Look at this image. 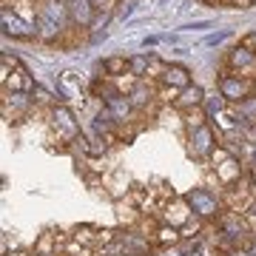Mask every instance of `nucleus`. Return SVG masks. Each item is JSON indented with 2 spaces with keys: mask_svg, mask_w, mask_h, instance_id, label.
<instances>
[{
  "mask_svg": "<svg viewBox=\"0 0 256 256\" xmlns=\"http://www.w3.org/2000/svg\"><path fill=\"white\" fill-rule=\"evenodd\" d=\"M220 92L222 97L234 106V102H245L256 97V80H245V77H220Z\"/></svg>",
  "mask_w": 256,
  "mask_h": 256,
  "instance_id": "obj_1",
  "label": "nucleus"
},
{
  "mask_svg": "<svg viewBox=\"0 0 256 256\" xmlns=\"http://www.w3.org/2000/svg\"><path fill=\"white\" fill-rule=\"evenodd\" d=\"M0 74H3V92L12 88L14 94H23V92H32V88H34L26 68H14V74H12L9 68H0Z\"/></svg>",
  "mask_w": 256,
  "mask_h": 256,
  "instance_id": "obj_2",
  "label": "nucleus"
},
{
  "mask_svg": "<svg viewBox=\"0 0 256 256\" xmlns=\"http://www.w3.org/2000/svg\"><path fill=\"white\" fill-rule=\"evenodd\" d=\"M239 176H242V168H239V162L234 160V156H228L225 162L216 165V182L234 185V182H239Z\"/></svg>",
  "mask_w": 256,
  "mask_h": 256,
  "instance_id": "obj_3",
  "label": "nucleus"
},
{
  "mask_svg": "<svg viewBox=\"0 0 256 256\" xmlns=\"http://www.w3.org/2000/svg\"><path fill=\"white\" fill-rule=\"evenodd\" d=\"M162 82H165V86H171V88L185 92V88L191 86V74H188V68H182V66H168V72H165Z\"/></svg>",
  "mask_w": 256,
  "mask_h": 256,
  "instance_id": "obj_4",
  "label": "nucleus"
},
{
  "mask_svg": "<svg viewBox=\"0 0 256 256\" xmlns=\"http://www.w3.org/2000/svg\"><path fill=\"white\" fill-rule=\"evenodd\" d=\"M88 40V32L86 28H77V26H72V28H63V34L57 37L54 43L60 48H77V46H82Z\"/></svg>",
  "mask_w": 256,
  "mask_h": 256,
  "instance_id": "obj_5",
  "label": "nucleus"
},
{
  "mask_svg": "<svg viewBox=\"0 0 256 256\" xmlns=\"http://www.w3.org/2000/svg\"><path fill=\"white\" fill-rule=\"evenodd\" d=\"M3 3H6V6H12V12H14V14H18L23 23H28V26H32V23L37 20V6H34V0H3Z\"/></svg>",
  "mask_w": 256,
  "mask_h": 256,
  "instance_id": "obj_6",
  "label": "nucleus"
},
{
  "mask_svg": "<svg viewBox=\"0 0 256 256\" xmlns=\"http://www.w3.org/2000/svg\"><path fill=\"white\" fill-rule=\"evenodd\" d=\"M174 106H176V108H182V111L200 108V106H202V88H200V86H188L185 92H180V97H176Z\"/></svg>",
  "mask_w": 256,
  "mask_h": 256,
  "instance_id": "obj_7",
  "label": "nucleus"
},
{
  "mask_svg": "<svg viewBox=\"0 0 256 256\" xmlns=\"http://www.w3.org/2000/svg\"><path fill=\"white\" fill-rule=\"evenodd\" d=\"M111 82H114V92H117V97H131V94L137 92L140 86V74H120V77H111Z\"/></svg>",
  "mask_w": 256,
  "mask_h": 256,
  "instance_id": "obj_8",
  "label": "nucleus"
},
{
  "mask_svg": "<svg viewBox=\"0 0 256 256\" xmlns=\"http://www.w3.org/2000/svg\"><path fill=\"white\" fill-rule=\"evenodd\" d=\"M182 239V234L176 228H171V225H160V228H154V234H151V242L154 245H160V248H165V245H176Z\"/></svg>",
  "mask_w": 256,
  "mask_h": 256,
  "instance_id": "obj_9",
  "label": "nucleus"
},
{
  "mask_svg": "<svg viewBox=\"0 0 256 256\" xmlns=\"http://www.w3.org/2000/svg\"><path fill=\"white\" fill-rule=\"evenodd\" d=\"M131 72V60L126 57H108V60H102V74L106 77H120V74H128Z\"/></svg>",
  "mask_w": 256,
  "mask_h": 256,
  "instance_id": "obj_10",
  "label": "nucleus"
},
{
  "mask_svg": "<svg viewBox=\"0 0 256 256\" xmlns=\"http://www.w3.org/2000/svg\"><path fill=\"white\" fill-rule=\"evenodd\" d=\"M165 72H168V66H165L160 57H146V68H142V77H146V80H160L162 82Z\"/></svg>",
  "mask_w": 256,
  "mask_h": 256,
  "instance_id": "obj_11",
  "label": "nucleus"
},
{
  "mask_svg": "<svg viewBox=\"0 0 256 256\" xmlns=\"http://www.w3.org/2000/svg\"><path fill=\"white\" fill-rule=\"evenodd\" d=\"M176 97H180V88H171V86H165V82H160L154 88V100L162 102V106H174Z\"/></svg>",
  "mask_w": 256,
  "mask_h": 256,
  "instance_id": "obj_12",
  "label": "nucleus"
},
{
  "mask_svg": "<svg viewBox=\"0 0 256 256\" xmlns=\"http://www.w3.org/2000/svg\"><path fill=\"white\" fill-rule=\"evenodd\" d=\"M140 216H142V210L134 208V205H122V202L117 205V220L122 225H134V222H140Z\"/></svg>",
  "mask_w": 256,
  "mask_h": 256,
  "instance_id": "obj_13",
  "label": "nucleus"
},
{
  "mask_svg": "<svg viewBox=\"0 0 256 256\" xmlns=\"http://www.w3.org/2000/svg\"><path fill=\"white\" fill-rule=\"evenodd\" d=\"M185 126H188V128H194V131L205 126V114H202V106H200V108L185 111Z\"/></svg>",
  "mask_w": 256,
  "mask_h": 256,
  "instance_id": "obj_14",
  "label": "nucleus"
},
{
  "mask_svg": "<svg viewBox=\"0 0 256 256\" xmlns=\"http://www.w3.org/2000/svg\"><path fill=\"white\" fill-rule=\"evenodd\" d=\"M60 80H63V86H66V88H74V92L80 94L82 80H80V74H77V72H63V74H60Z\"/></svg>",
  "mask_w": 256,
  "mask_h": 256,
  "instance_id": "obj_15",
  "label": "nucleus"
},
{
  "mask_svg": "<svg viewBox=\"0 0 256 256\" xmlns=\"http://www.w3.org/2000/svg\"><path fill=\"white\" fill-rule=\"evenodd\" d=\"M66 256H92V248L88 245H80V242H68V245H66V250H63Z\"/></svg>",
  "mask_w": 256,
  "mask_h": 256,
  "instance_id": "obj_16",
  "label": "nucleus"
},
{
  "mask_svg": "<svg viewBox=\"0 0 256 256\" xmlns=\"http://www.w3.org/2000/svg\"><path fill=\"white\" fill-rule=\"evenodd\" d=\"M239 46L250 48V52H256V32H250V34H245L242 40H239Z\"/></svg>",
  "mask_w": 256,
  "mask_h": 256,
  "instance_id": "obj_17",
  "label": "nucleus"
},
{
  "mask_svg": "<svg viewBox=\"0 0 256 256\" xmlns=\"http://www.w3.org/2000/svg\"><path fill=\"white\" fill-rule=\"evenodd\" d=\"M0 63H3V68H23L18 57H9V54H3V60H0Z\"/></svg>",
  "mask_w": 256,
  "mask_h": 256,
  "instance_id": "obj_18",
  "label": "nucleus"
},
{
  "mask_svg": "<svg viewBox=\"0 0 256 256\" xmlns=\"http://www.w3.org/2000/svg\"><path fill=\"white\" fill-rule=\"evenodd\" d=\"M230 6L234 9H250V6H256V0H230Z\"/></svg>",
  "mask_w": 256,
  "mask_h": 256,
  "instance_id": "obj_19",
  "label": "nucleus"
},
{
  "mask_svg": "<svg viewBox=\"0 0 256 256\" xmlns=\"http://www.w3.org/2000/svg\"><path fill=\"white\" fill-rule=\"evenodd\" d=\"M34 94H37V102H43V106H52V102H54L46 92H43V88H34Z\"/></svg>",
  "mask_w": 256,
  "mask_h": 256,
  "instance_id": "obj_20",
  "label": "nucleus"
},
{
  "mask_svg": "<svg viewBox=\"0 0 256 256\" xmlns=\"http://www.w3.org/2000/svg\"><path fill=\"white\" fill-rule=\"evenodd\" d=\"M114 6H117V0H102V3H100V9H102V12H111Z\"/></svg>",
  "mask_w": 256,
  "mask_h": 256,
  "instance_id": "obj_21",
  "label": "nucleus"
},
{
  "mask_svg": "<svg viewBox=\"0 0 256 256\" xmlns=\"http://www.w3.org/2000/svg\"><path fill=\"white\" fill-rule=\"evenodd\" d=\"M202 3H208V6H222L225 0H202Z\"/></svg>",
  "mask_w": 256,
  "mask_h": 256,
  "instance_id": "obj_22",
  "label": "nucleus"
}]
</instances>
